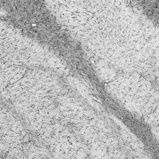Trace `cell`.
<instances>
[{"instance_id": "1", "label": "cell", "mask_w": 159, "mask_h": 159, "mask_svg": "<svg viewBox=\"0 0 159 159\" xmlns=\"http://www.w3.org/2000/svg\"><path fill=\"white\" fill-rule=\"evenodd\" d=\"M134 7L140 10L147 18L155 25H158L159 0L133 1Z\"/></svg>"}]
</instances>
